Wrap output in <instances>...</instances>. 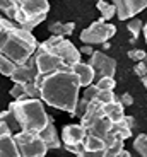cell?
<instances>
[{
  "mask_svg": "<svg viewBox=\"0 0 147 157\" xmlns=\"http://www.w3.org/2000/svg\"><path fill=\"white\" fill-rule=\"evenodd\" d=\"M36 82L40 84L41 99L44 101V104L74 116L82 89L80 78L74 72V68L65 67L48 75H41Z\"/></svg>",
  "mask_w": 147,
  "mask_h": 157,
  "instance_id": "obj_1",
  "label": "cell"
},
{
  "mask_svg": "<svg viewBox=\"0 0 147 157\" xmlns=\"http://www.w3.org/2000/svg\"><path fill=\"white\" fill-rule=\"evenodd\" d=\"M38 46L40 43L31 31L7 17L0 19V55L10 58L17 65H24L38 51Z\"/></svg>",
  "mask_w": 147,
  "mask_h": 157,
  "instance_id": "obj_2",
  "label": "cell"
},
{
  "mask_svg": "<svg viewBox=\"0 0 147 157\" xmlns=\"http://www.w3.org/2000/svg\"><path fill=\"white\" fill-rule=\"evenodd\" d=\"M0 10L4 17L33 31L48 17L50 0H0Z\"/></svg>",
  "mask_w": 147,
  "mask_h": 157,
  "instance_id": "obj_3",
  "label": "cell"
},
{
  "mask_svg": "<svg viewBox=\"0 0 147 157\" xmlns=\"http://www.w3.org/2000/svg\"><path fill=\"white\" fill-rule=\"evenodd\" d=\"M9 106L16 113L21 130H26V132H43L48 123L53 120L44 109L43 99H17V101H12Z\"/></svg>",
  "mask_w": 147,
  "mask_h": 157,
  "instance_id": "obj_4",
  "label": "cell"
},
{
  "mask_svg": "<svg viewBox=\"0 0 147 157\" xmlns=\"http://www.w3.org/2000/svg\"><path fill=\"white\" fill-rule=\"evenodd\" d=\"M38 48L40 50H48L52 53H55V55H58L68 67H74V65L80 63V55H82L80 50L75 48V44L72 41H68L67 38H64V36L52 34L50 38L44 39L43 43H40Z\"/></svg>",
  "mask_w": 147,
  "mask_h": 157,
  "instance_id": "obj_5",
  "label": "cell"
},
{
  "mask_svg": "<svg viewBox=\"0 0 147 157\" xmlns=\"http://www.w3.org/2000/svg\"><path fill=\"white\" fill-rule=\"evenodd\" d=\"M14 138L17 142L21 157H44L48 152V145L43 140L40 132H26L21 130L14 133Z\"/></svg>",
  "mask_w": 147,
  "mask_h": 157,
  "instance_id": "obj_6",
  "label": "cell"
},
{
  "mask_svg": "<svg viewBox=\"0 0 147 157\" xmlns=\"http://www.w3.org/2000/svg\"><path fill=\"white\" fill-rule=\"evenodd\" d=\"M116 34V26L110 24L108 21H104L103 17L98 21H94L92 24H89V28H86L80 33V41L84 44H104L108 43L113 36Z\"/></svg>",
  "mask_w": 147,
  "mask_h": 157,
  "instance_id": "obj_7",
  "label": "cell"
},
{
  "mask_svg": "<svg viewBox=\"0 0 147 157\" xmlns=\"http://www.w3.org/2000/svg\"><path fill=\"white\" fill-rule=\"evenodd\" d=\"M86 137H87V130L80 123H70L62 128V142H64L65 149L75 155L84 149Z\"/></svg>",
  "mask_w": 147,
  "mask_h": 157,
  "instance_id": "obj_8",
  "label": "cell"
},
{
  "mask_svg": "<svg viewBox=\"0 0 147 157\" xmlns=\"http://www.w3.org/2000/svg\"><path fill=\"white\" fill-rule=\"evenodd\" d=\"M34 58H36V65H38V77L41 75H48L52 72H56V70H62V68L68 67L64 60L60 58L58 55L52 53L48 50H40L34 53Z\"/></svg>",
  "mask_w": 147,
  "mask_h": 157,
  "instance_id": "obj_9",
  "label": "cell"
},
{
  "mask_svg": "<svg viewBox=\"0 0 147 157\" xmlns=\"http://www.w3.org/2000/svg\"><path fill=\"white\" fill-rule=\"evenodd\" d=\"M89 63L92 65V68L96 72V80L103 77H115L116 75V60L108 56L103 51L96 50L89 56Z\"/></svg>",
  "mask_w": 147,
  "mask_h": 157,
  "instance_id": "obj_10",
  "label": "cell"
},
{
  "mask_svg": "<svg viewBox=\"0 0 147 157\" xmlns=\"http://www.w3.org/2000/svg\"><path fill=\"white\" fill-rule=\"evenodd\" d=\"M0 157H21L14 132L4 120H0Z\"/></svg>",
  "mask_w": 147,
  "mask_h": 157,
  "instance_id": "obj_11",
  "label": "cell"
},
{
  "mask_svg": "<svg viewBox=\"0 0 147 157\" xmlns=\"http://www.w3.org/2000/svg\"><path fill=\"white\" fill-rule=\"evenodd\" d=\"M116 5V17L120 21H130L147 7V0H111Z\"/></svg>",
  "mask_w": 147,
  "mask_h": 157,
  "instance_id": "obj_12",
  "label": "cell"
},
{
  "mask_svg": "<svg viewBox=\"0 0 147 157\" xmlns=\"http://www.w3.org/2000/svg\"><path fill=\"white\" fill-rule=\"evenodd\" d=\"M10 80L14 84H28V82H36L38 80V65H36V58H33L24 65H17L16 72L12 74Z\"/></svg>",
  "mask_w": 147,
  "mask_h": 157,
  "instance_id": "obj_13",
  "label": "cell"
},
{
  "mask_svg": "<svg viewBox=\"0 0 147 157\" xmlns=\"http://www.w3.org/2000/svg\"><path fill=\"white\" fill-rule=\"evenodd\" d=\"M72 68H74V72L79 75L82 89H84V87H89V86H92V84H94V80H96V72H94V68H92L91 63L80 62V63H77V65H74Z\"/></svg>",
  "mask_w": 147,
  "mask_h": 157,
  "instance_id": "obj_14",
  "label": "cell"
},
{
  "mask_svg": "<svg viewBox=\"0 0 147 157\" xmlns=\"http://www.w3.org/2000/svg\"><path fill=\"white\" fill-rule=\"evenodd\" d=\"M40 133H41V137H43V140L46 142L48 149H60V147H62V137H60L53 120L48 123V126L43 132H40Z\"/></svg>",
  "mask_w": 147,
  "mask_h": 157,
  "instance_id": "obj_15",
  "label": "cell"
},
{
  "mask_svg": "<svg viewBox=\"0 0 147 157\" xmlns=\"http://www.w3.org/2000/svg\"><path fill=\"white\" fill-rule=\"evenodd\" d=\"M132 128H133V118L132 116H127L125 114L120 121L115 123V133L118 135L122 140H127V138L132 137Z\"/></svg>",
  "mask_w": 147,
  "mask_h": 157,
  "instance_id": "obj_16",
  "label": "cell"
},
{
  "mask_svg": "<svg viewBox=\"0 0 147 157\" xmlns=\"http://www.w3.org/2000/svg\"><path fill=\"white\" fill-rule=\"evenodd\" d=\"M104 114H106L111 121H120L122 118L125 116V106L120 101L110 102V104H104Z\"/></svg>",
  "mask_w": 147,
  "mask_h": 157,
  "instance_id": "obj_17",
  "label": "cell"
},
{
  "mask_svg": "<svg viewBox=\"0 0 147 157\" xmlns=\"http://www.w3.org/2000/svg\"><path fill=\"white\" fill-rule=\"evenodd\" d=\"M74 29H75V24L74 22H52V24H48V31L52 33V34L64 36V38L70 36L74 33Z\"/></svg>",
  "mask_w": 147,
  "mask_h": 157,
  "instance_id": "obj_18",
  "label": "cell"
},
{
  "mask_svg": "<svg viewBox=\"0 0 147 157\" xmlns=\"http://www.w3.org/2000/svg\"><path fill=\"white\" fill-rule=\"evenodd\" d=\"M98 5V10L101 12V17L104 21H111L113 17L116 16V5L113 2H108V0H99V2H96Z\"/></svg>",
  "mask_w": 147,
  "mask_h": 157,
  "instance_id": "obj_19",
  "label": "cell"
},
{
  "mask_svg": "<svg viewBox=\"0 0 147 157\" xmlns=\"http://www.w3.org/2000/svg\"><path fill=\"white\" fill-rule=\"evenodd\" d=\"M2 120H4V121H7V125L12 128V132H14V133L21 132L19 120L16 118V113H14V109H12V108L9 106V104H7V109H5V111H2Z\"/></svg>",
  "mask_w": 147,
  "mask_h": 157,
  "instance_id": "obj_20",
  "label": "cell"
},
{
  "mask_svg": "<svg viewBox=\"0 0 147 157\" xmlns=\"http://www.w3.org/2000/svg\"><path fill=\"white\" fill-rule=\"evenodd\" d=\"M123 142L125 140H122V138L116 135V137L106 145V149H104V157H116L122 150H123Z\"/></svg>",
  "mask_w": 147,
  "mask_h": 157,
  "instance_id": "obj_21",
  "label": "cell"
},
{
  "mask_svg": "<svg viewBox=\"0 0 147 157\" xmlns=\"http://www.w3.org/2000/svg\"><path fill=\"white\" fill-rule=\"evenodd\" d=\"M84 147L89 149V150H104L106 149V144H104V140L101 137H98V135L87 133L86 142H84Z\"/></svg>",
  "mask_w": 147,
  "mask_h": 157,
  "instance_id": "obj_22",
  "label": "cell"
},
{
  "mask_svg": "<svg viewBox=\"0 0 147 157\" xmlns=\"http://www.w3.org/2000/svg\"><path fill=\"white\" fill-rule=\"evenodd\" d=\"M16 68H17V63L16 62H12L10 58L0 55V72H2V75H5V77L10 78L12 74L16 72Z\"/></svg>",
  "mask_w": 147,
  "mask_h": 157,
  "instance_id": "obj_23",
  "label": "cell"
},
{
  "mask_svg": "<svg viewBox=\"0 0 147 157\" xmlns=\"http://www.w3.org/2000/svg\"><path fill=\"white\" fill-rule=\"evenodd\" d=\"M127 31L133 36L132 41H135V39L140 36V33L144 31V22L140 19H137V17H132V19L128 21V24H127Z\"/></svg>",
  "mask_w": 147,
  "mask_h": 157,
  "instance_id": "obj_24",
  "label": "cell"
},
{
  "mask_svg": "<svg viewBox=\"0 0 147 157\" xmlns=\"http://www.w3.org/2000/svg\"><path fill=\"white\" fill-rule=\"evenodd\" d=\"M133 149L137 150L140 157H147V133H140L133 140Z\"/></svg>",
  "mask_w": 147,
  "mask_h": 157,
  "instance_id": "obj_25",
  "label": "cell"
},
{
  "mask_svg": "<svg viewBox=\"0 0 147 157\" xmlns=\"http://www.w3.org/2000/svg\"><path fill=\"white\" fill-rule=\"evenodd\" d=\"M99 92H101V89L96 86V84H92V86H89V87H84L82 98L86 99V101H89V102H94V101L99 99Z\"/></svg>",
  "mask_w": 147,
  "mask_h": 157,
  "instance_id": "obj_26",
  "label": "cell"
},
{
  "mask_svg": "<svg viewBox=\"0 0 147 157\" xmlns=\"http://www.w3.org/2000/svg\"><path fill=\"white\" fill-rule=\"evenodd\" d=\"M96 86L99 87L101 90H115L116 80H115V77H103V78L96 80Z\"/></svg>",
  "mask_w": 147,
  "mask_h": 157,
  "instance_id": "obj_27",
  "label": "cell"
},
{
  "mask_svg": "<svg viewBox=\"0 0 147 157\" xmlns=\"http://www.w3.org/2000/svg\"><path fill=\"white\" fill-rule=\"evenodd\" d=\"M9 94L14 98V101H17V99H26L28 98L26 96V84H14L12 89L9 90Z\"/></svg>",
  "mask_w": 147,
  "mask_h": 157,
  "instance_id": "obj_28",
  "label": "cell"
},
{
  "mask_svg": "<svg viewBox=\"0 0 147 157\" xmlns=\"http://www.w3.org/2000/svg\"><path fill=\"white\" fill-rule=\"evenodd\" d=\"M26 96L31 99H41V89L38 82H28L26 84Z\"/></svg>",
  "mask_w": 147,
  "mask_h": 157,
  "instance_id": "obj_29",
  "label": "cell"
},
{
  "mask_svg": "<svg viewBox=\"0 0 147 157\" xmlns=\"http://www.w3.org/2000/svg\"><path fill=\"white\" fill-rule=\"evenodd\" d=\"M127 55H128V58L133 60V62H144V60L147 58V51L140 50V48H133V50L128 51Z\"/></svg>",
  "mask_w": 147,
  "mask_h": 157,
  "instance_id": "obj_30",
  "label": "cell"
},
{
  "mask_svg": "<svg viewBox=\"0 0 147 157\" xmlns=\"http://www.w3.org/2000/svg\"><path fill=\"white\" fill-rule=\"evenodd\" d=\"M98 101H101L103 104H110V102L118 101V98H116V94L113 92V90H101V92H99V99H98Z\"/></svg>",
  "mask_w": 147,
  "mask_h": 157,
  "instance_id": "obj_31",
  "label": "cell"
},
{
  "mask_svg": "<svg viewBox=\"0 0 147 157\" xmlns=\"http://www.w3.org/2000/svg\"><path fill=\"white\" fill-rule=\"evenodd\" d=\"M89 104H91V102H89V101H86V99H84L82 96H80L79 102H77V108H75V113H74V116H79V118H82L84 114H86V111H87Z\"/></svg>",
  "mask_w": 147,
  "mask_h": 157,
  "instance_id": "obj_32",
  "label": "cell"
},
{
  "mask_svg": "<svg viewBox=\"0 0 147 157\" xmlns=\"http://www.w3.org/2000/svg\"><path fill=\"white\" fill-rule=\"evenodd\" d=\"M133 72H135V75L140 80L144 77H147V58L144 62H137V65H133Z\"/></svg>",
  "mask_w": 147,
  "mask_h": 157,
  "instance_id": "obj_33",
  "label": "cell"
},
{
  "mask_svg": "<svg viewBox=\"0 0 147 157\" xmlns=\"http://www.w3.org/2000/svg\"><path fill=\"white\" fill-rule=\"evenodd\" d=\"M75 157H104V150H89L84 147Z\"/></svg>",
  "mask_w": 147,
  "mask_h": 157,
  "instance_id": "obj_34",
  "label": "cell"
},
{
  "mask_svg": "<svg viewBox=\"0 0 147 157\" xmlns=\"http://www.w3.org/2000/svg\"><path fill=\"white\" fill-rule=\"evenodd\" d=\"M118 101L122 102L125 108H127V106H132V104H133V98L130 96V92H125V94H122V96L118 98Z\"/></svg>",
  "mask_w": 147,
  "mask_h": 157,
  "instance_id": "obj_35",
  "label": "cell"
},
{
  "mask_svg": "<svg viewBox=\"0 0 147 157\" xmlns=\"http://www.w3.org/2000/svg\"><path fill=\"white\" fill-rule=\"evenodd\" d=\"M94 51H96V50L91 46V44H84V46L80 48V53H86V55H89V56H91Z\"/></svg>",
  "mask_w": 147,
  "mask_h": 157,
  "instance_id": "obj_36",
  "label": "cell"
},
{
  "mask_svg": "<svg viewBox=\"0 0 147 157\" xmlns=\"http://www.w3.org/2000/svg\"><path fill=\"white\" fill-rule=\"evenodd\" d=\"M116 157H132V155H130V152H128V150H125V149H123Z\"/></svg>",
  "mask_w": 147,
  "mask_h": 157,
  "instance_id": "obj_37",
  "label": "cell"
},
{
  "mask_svg": "<svg viewBox=\"0 0 147 157\" xmlns=\"http://www.w3.org/2000/svg\"><path fill=\"white\" fill-rule=\"evenodd\" d=\"M144 38H145V44H147V22L144 24Z\"/></svg>",
  "mask_w": 147,
  "mask_h": 157,
  "instance_id": "obj_38",
  "label": "cell"
},
{
  "mask_svg": "<svg viewBox=\"0 0 147 157\" xmlns=\"http://www.w3.org/2000/svg\"><path fill=\"white\" fill-rule=\"evenodd\" d=\"M142 84H144V87L147 89V77H144V78H142Z\"/></svg>",
  "mask_w": 147,
  "mask_h": 157,
  "instance_id": "obj_39",
  "label": "cell"
},
{
  "mask_svg": "<svg viewBox=\"0 0 147 157\" xmlns=\"http://www.w3.org/2000/svg\"><path fill=\"white\" fill-rule=\"evenodd\" d=\"M96 2H99V0H96Z\"/></svg>",
  "mask_w": 147,
  "mask_h": 157,
  "instance_id": "obj_40",
  "label": "cell"
}]
</instances>
